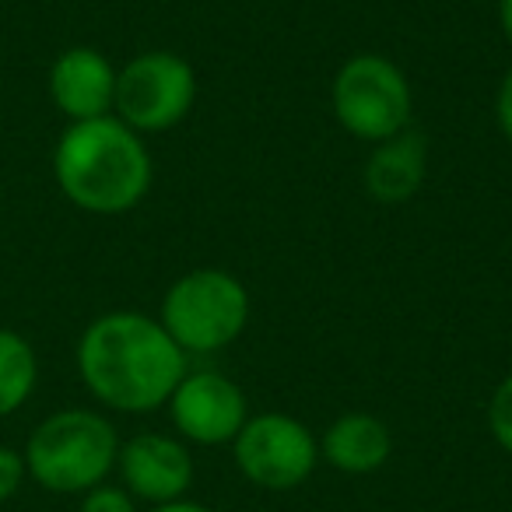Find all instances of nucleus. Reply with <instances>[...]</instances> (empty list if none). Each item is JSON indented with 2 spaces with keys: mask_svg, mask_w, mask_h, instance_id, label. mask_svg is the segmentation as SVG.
Here are the masks:
<instances>
[{
  "mask_svg": "<svg viewBox=\"0 0 512 512\" xmlns=\"http://www.w3.org/2000/svg\"><path fill=\"white\" fill-rule=\"evenodd\" d=\"M186 372L183 348L165 334L158 316L137 309L99 316L78 341L81 383L116 414H151L165 407Z\"/></svg>",
  "mask_w": 512,
  "mask_h": 512,
  "instance_id": "nucleus-1",
  "label": "nucleus"
},
{
  "mask_svg": "<svg viewBox=\"0 0 512 512\" xmlns=\"http://www.w3.org/2000/svg\"><path fill=\"white\" fill-rule=\"evenodd\" d=\"M53 179L88 214H127L151 193L155 165L141 134L116 116L67 123L53 148Z\"/></svg>",
  "mask_w": 512,
  "mask_h": 512,
  "instance_id": "nucleus-2",
  "label": "nucleus"
},
{
  "mask_svg": "<svg viewBox=\"0 0 512 512\" xmlns=\"http://www.w3.org/2000/svg\"><path fill=\"white\" fill-rule=\"evenodd\" d=\"M29 481L53 495H85L109 481L120 456V432L102 411L64 407L32 428L25 442Z\"/></svg>",
  "mask_w": 512,
  "mask_h": 512,
  "instance_id": "nucleus-3",
  "label": "nucleus"
},
{
  "mask_svg": "<svg viewBox=\"0 0 512 512\" xmlns=\"http://www.w3.org/2000/svg\"><path fill=\"white\" fill-rule=\"evenodd\" d=\"M249 292L225 267H197L165 288L158 323L183 355H214L235 344L249 327Z\"/></svg>",
  "mask_w": 512,
  "mask_h": 512,
  "instance_id": "nucleus-4",
  "label": "nucleus"
},
{
  "mask_svg": "<svg viewBox=\"0 0 512 512\" xmlns=\"http://www.w3.org/2000/svg\"><path fill=\"white\" fill-rule=\"evenodd\" d=\"M330 109L344 134L362 144H383L404 134L414 116V92L404 67L383 53H355L334 74Z\"/></svg>",
  "mask_w": 512,
  "mask_h": 512,
  "instance_id": "nucleus-5",
  "label": "nucleus"
},
{
  "mask_svg": "<svg viewBox=\"0 0 512 512\" xmlns=\"http://www.w3.org/2000/svg\"><path fill=\"white\" fill-rule=\"evenodd\" d=\"M197 106V71L172 50H148L116 71L113 116L134 134L151 137L179 127Z\"/></svg>",
  "mask_w": 512,
  "mask_h": 512,
  "instance_id": "nucleus-6",
  "label": "nucleus"
},
{
  "mask_svg": "<svg viewBox=\"0 0 512 512\" xmlns=\"http://www.w3.org/2000/svg\"><path fill=\"white\" fill-rule=\"evenodd\" d=\"M235 467L264 491L302 488L320 467V439L306 421L285 411L249 414L232 442Z\"/></svg>",
  "mask_w": 512,
  "mask_h": 512,
  "instance_id": "nucleus-7",
  "label": "nucleus"
},
{
  "mask_svg": "<svg viewBox=\"0 0 512 512\" xmlns=\"http://www.w3.org/2000/svg\"><path fill=\"white\" fill-rule=\"evenodd\" d=\"M169 421L186 446H232L249 418V400L235 379L214 369L186 372L169 397Z\"/></svg>",
  "mask_w": 512,
  "mask_h": 512,
  "instance_id": "nucleus-8",
  "label": "nucleus"
},
{
  "mask_svg": "<svg viewBox=\"0 0 512 512\" xmlns=\"http://www.w3.org/2000/svg\"><path fill=\"white\" fill-rule=\"evenodd\" d=\"M116 474L137 502H176L193 488V453L179 435L137 432L120 442Z\"/></svg>",
  "mask_w": 512,
  "mask_h": 512,
  "instance_id": "nucleus-9",
  "label": "nucleus"
},
{
  "mask_svg": "<svg viewBox=\"0 0 512 512\" xmlns=\"http://www.w3.org/2000/svg\"><path fill=\"white\" fill-rule=\"evenodd\" d=\"M113 60L95 46H71L50 67V99L71 123L113 116L116 106Z\"/></svg>",
  "mask_w": 512,
  "mask_h": 512,
  "instance_id": "nucleus-10",
  "label": "nucleus"
},
{
  "mask_svg": "<svg viewBox=\"0 0 512 512\" xmlns=\"http://www.w3.org/2000/svg\"><path fill=\"white\" fill-rule=\"evenodd\" d=\"M428 176V141L421 130L407 127L404 134L383 144H372L362 183L376 204H407L425 186Z\"/></svg>",
  "mask_w": 512,
  "mask_h": 512,
  "instance_id": "nucleus-11",
  "label": "nucleus"
},
{
  "mask_svg": "<svg viewBox=\"0 0 512 512\" xmlns=\"http://www.w3.org/2000/svg\"><path fill=\"white\" fill-rule=\"evenodd\" d=\"M390 453H393L390 425L369 411L341 414L320 435V460L351 477L376 474L379 467H386Z\"/></svg>",
  "mask_w": 512,
  "mask_h": 512,
  "instance_id": "nucleus-12",
  "label": "nucleus"
},
{
  "mask_svg": "<svg viewBox=\"0 0 512 512\" xmlns=\"http://www.w3.org/2000/svg\"><path fill=\"white\" fill-rule=\"evenodd\" d=\"M39 383L36 348L18 330L0 327V418H11L29 404Z\"/></svg>",
  "mask_w": 512,
  "mask_h": 512,
  "instance_id": "nucleus-13",
  "label": "nucleus"
},
{
  "mask_svg": "<svg viewBox=\"0 0 512 512\" xmlns=\"http://www.w3.org/2000/svg\"><path fill=\"white\" fill-rule=\"evenodd\" d=\"M488 432L502 453L512 456V372L491 390L488 400Z\"/></svg>",
  "mask_w": 512,
  "mask_h": 512,
  "instance_id": "nucleus-14",
  "label": "nucleus"
},
{
  "mask_svg": "<svg viewBox=\"0 0 512 512\" xmlns=\"http://www.w3.org/2000/svg\"><path fill=\"white\" fill-rule=\"evenodd\" d=\"M78 512H137V498L123 484H95L81 495Z\"/></svg>",
  "mask_w": 512,
  "mask_h": 512,
  "instance_id": "nucleus-15",
  "label": "nucleus"
},
{
  "mask_svg": "<svg viewBox=\"0 0 512 512\" xmlns=\"http://www.w3.org/2000/svg\"><path fill=\"white\" fill-rule=\"evenodd\" d=\"M29 481V467H25V453L15 446H0V502H11Z\"/></svg>",
  "mask_w": 512,
  "mask_h": 512,
  "instance_id": "nucleus-16",
  "label": "nucleus"
},
{
  "mask_svg": "<svg viewBox=\"0 0 512 512\" xmlns=\"http://www.w3.org/2000/svg\"><path fill=\"white\" fill-rule=\"evenodd\" d=\"M495 123H498V134L512 144V67L502 74L498 81V95H495Z\"/></svg>",
  "mask_w": 512,
  "mask_h": 512,
  "instance_id": "nucleus-17",
  "label": "nucleus"
},
{
  "mask_svg": "<svg viewBox=\"0 0 512 512\" xmlns=\"http://www.w3.org/2000/svg\"><path fill=\"white\" fill-rule=\"evenodd\" d=\"M151 512H211L207 505L193 502V498H176V502H162V505H151Z\"/></svg>",
  "mask_w": 512,
  "mask_h": 512,
  "instance_id": "nucleus-18",
  "label": "nucleus"
},
{
  "mask_svg": "<svg viewBox=\"0 0 512 512\" xmlns=\"http://www.w3.org/2000/svg\"><path fill=\"white\" fill-rule=\"evenodd\" d=\"M498 29H502L505 43L512 46V0H498Z\"/></svg>",
  "mask_w": 512,
  "mask_h": 512,
  "instance_id": "nucleus-19",
  "label": "nucleus"
}]
</instances>
